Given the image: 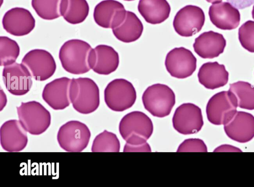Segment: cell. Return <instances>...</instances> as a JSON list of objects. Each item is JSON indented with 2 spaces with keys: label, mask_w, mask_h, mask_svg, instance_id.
I'll use <instances>...</instances> for the list:
<instances>
[{
  "label": "cell",
  "mask_w": 254,
  "mask_h": 187,
  "mask_svg": "<svg viewBox=\"0 0 254 187\" xmlns=\"http://www.w3.org/2000/svg\"><path fill=\"white\" fill-rule=\"evenodd\" d=\"M197 77L204 87L213 90L225 86L229 79V73L224 64L217 62H207L199 68Z\"/></svg>",
  "instance_id": "cell-22"
},
{
  "label": "cell",
  "mask_w": 254,
  "mask_h": 187,
  "mask_svg": "<svg viewBox=\"0 0 254 187\" xmlns=\"http://www.w3.org/2000/svg\"><path fill=\"white\" fill-rule=\"evenodd\" d=\"M71 80V79L67 77H62L53 80L45 86L42 98L54 110H63L69 106Z\"/></svg>",
  "instance_id": "cell-17"
},
{
  "label": "cell",
  "mask_w": 254,
  "mask_h": 187,
  "mask_svg": "<svg viewBox=\"0 0 254 187\" xmlns=\"http://www.w3.org/2000/svg\"><path fill=\"white\" fill-rule=\"evenodd\" d=\"M208 15L212 23L222 30L236 28L240 22L239 10L229 2H220L210 6Z\"/></svg>",
  "instance_id": "cell-20"
},
{
  "label": "cell",
  "mask_w": 254,
  "mask_h": 187,
  "mask_svg": "<svg viewBox=\"0 0 254 187\" xmlns=\"http://www.w3.org/2000/svg\"><path fill=\"white\" fill-rule=\"evenodd\" d=\"M235 96L238 107L254 110V86L246 81H239L229 85V90Z\"/></svg>",
  "instance_id": "cell-26"
},
{
  "label": "cell",
  "mask_w": 254,
  "mask_h": 187,
  "mask_svg": "<svg viewBox=\"0 0 254 187\" xmlns=\"http://www.w3.org/2000/svg\"><path fill=\"white\" fill-rule=\"evenodd\" d=\"M67 0H32L31 5L41 18L52 20L63 16Z\"/></svg>",
  "instance_id": "cell-25"
},
{
  "label": "cell",
  "mask_w": 254,
  "mask_h": 187,
  "mask_svg": "<svg viewBox=\"0 0 254 187\" xmlns=\"http://www.w3.org/2000/svg\"><path fill=\"white\" fill-rule=\"evenodd\" d=\"M205 22V14L199 6L187 5L176 14L173 22L175 31L182 37H191L199 32Z\"/></svg>",
  "instance_id": "cell-11"
},
{
  "label": "cell",
  "mask_w": 254,
  "mask_h": 187,
  "mask_svg": "<svg viewBox=\"0 0 254 187\" xmlns=\"http://www.w3.org/2000/svg\"><path fill=\"white\" fill-rule=\"evenodd\" d=\"M252 17L254 19V5L253 6V9L252 11Z\"/></svg>",
  "instance_id": "cell-37"
},
{
  "label": "cell",
  "mask_w": 254,
  "mask_h": 187,
  "mask_svg": "<svg viewBox=\"0 0 254 187\" xmlns=\"http://www.w3.org/2000/svg\"><path fill=\"white\" fill-rule=\"evenodd\" d=\"M180 152H207L204 142L199 138H189L180 144L177 150Z\"/></svg>",
  "instance_id": "cell-31"
},
{
  "label": "cell",
  "mask_w": 254,
  "mask_h": 187,
  "mask_svg": "<svg viewBox=\"0 0 254 187\" xmlns=\"http://www.w3.org/2000/svg\"><path fill=\"white\" fill-rule=\"evenodd\" d=\"M206 0L209 3H211L213 4V3L220 2H221V1L222 0Z\"/></svg>",
  "instance_id": "cell-36"
},
{
  "label": "cell",
  "mask_w": 254,
  "mask_h": 187,
  "mask_svg": "<svg viewBox=\"0 0 254 187\" xmlns=\"http://www.w3.org/2000/svg\"><path fill=\"white\" fill-rule=\"evenodd\" d=\"M0 95H1V96H0V99H1L0 100V103H1L0 111H1L2 110V109L5 107V106L6 104L7 99H6V95L3 92L2 89H1V90H0Z\"/></svg>",
  "instance_id": "cell-35"
},
{
  "label": "cell",
  "mask_w": 254,
  "mask_h": 187,
  "mask_svg": "<svg viewBox=\"0 0 254 187\" xmlns=\"http://www.w3.org/2000/svg\"><path fill=\"white\" fill-rule=\"evenodd\" d=\"M89 12V6L86 0H67L64 19L71 24L83 22Z\"/></svg>",
  "instance_id": "cell-27"
},
{
  "label": "cell",
  "mask_w": 254,
  "mask_h": 187,
  "mask_svg": "<svg viewBox=\"0 0 254 187\" xmlns=\"http://www.w3.org/2000/svg\"><path fill=\"white\" fill-rule=\"evenodd\" d=\"M20 54V47L13 39L5 36L0 37V60L1 66H6L15 62Z\"/></svg>",
  "instance_id": "cell-29"
},
{
  "label": "cell",
  "mask_w": 254,
  "mask_h": 187,
  "mask_svg": "<svg viewBox=\"0 0 254 187\" xmlns=\"http://www.w3.org/2000/svg\"><path fill=\"white\" fill-rule=\"evenodd\" d=\"M126 14L127 10L121 2L116 0H103L95 6L93 18L98 26L113 29L124 21Z\"/></svg>",
  "instance_id": "cell-15"
},
{
  "label": "cell",
  "mask_w": 254,
  "mask_h": 187,
  "mask_svg": "<svg viewBox=\"0 0 254 187\" xmlns=\"http://www.w3.org/2000/svg\"><path fill=\"white\" fill-rule=\"evenodd\" d=\"M120 149V143L117 135L107 130H104L95 137L91 147L93 152H119Z\"/></svg>",
  "instance_id": "cell-28"
},
{
  "label": "cell",
  "mask_w": 254,
  "mask_h": 187,
  "mask_svg": "<svg viewBox=\"0 0 254 187\" xmlns=\"http://www.w3.org/2000/svg\"><path fill=\"white\" fill-rule=\"evenodd\" d=\"M197 60L189 49L175 48L167 54L165 65L170 74L175 78L184 79L191 76L196 68Z\"/></svg>",
  "instance_id": "cell-12"
},
{
  "label": "cell",
  "mask_w": 254,
  "mask_h": 187,
  "mask_svg": "<svg viewBox=\"0 0 254 187\" xmlns=\"http://www.w3.org/2000/svg\"><path fill=\"white\" fill-rule=\"evenodd\" d=\"M136 99L132 84L123 78L110 82L104 90V100L108 107L115 112H123L131 108Z\"/></svg>",
  "instance_id": "cell-6"
},
{
  "label": "cell",
  "mask_w": 254,
  "mask_h": 187,
  "mask_svg": "<svg viewBox=\"0 0 254 187\" xmlns=\"http://www.w3.org/2000/svg\"><path fill=\"white\" fill-rule=\"evenodd\" d=\"M238 38L242 46L254 53V21L248 20L239 28Z\"/></svg>",
  "instance_id": "cell-30"
},
{
  "label": "cell",
  "mask_w": 254,
  "mask_h": 187,
  "mask_svg": "<svg viewBox=\"0 0 254 187\" xmlns=\"http://www.w3.org/2000/svg\"><path fill=\"white\" fill-rule=\"evenodd\" d=\"M92 48L85 41L71 39L61 46L59 57L63 68L73 74H82L91 69L90 57Z\"/></svg>",
  "instance_id": "cell-1"
},
{
  "label": "cell",
  "mask_w": 254,
  "mask_h": 187,
  "mask_svg": "<svg viewBox=\"0 0 254 187\" xmlns=\"http://www.w3.org/2000/svg\"><path fill=\"white\" fill-rule=\"evenodd\" d=\"M69 99L74 110L88 114L100 105V91L96 83L88 77L72 78L69 88Z\"/></svg>",
  "instance_id": "cell-2"
},
{
  "label": "cell",
  "mask_w": 254,
  "mask_h": 187,
  "mask_svg": "<svg viewBox=\"0 0 254 187\" xmlns=\"http://www.w3.org/2000/svg\"><path fill=\"white\" fill-rule=\"evenodd\" d=\"M91 137L88 126L78 121H70L59 128L57 140L60 147L67 152H79L87 146Z\"/></svg>",
  "instance_id": "cell-7"
},
{
  "label": "cell",
  "mask_w": 254,
  "mask_h": 187,
  "mask_svg": "<svg viewBox=\"0 0 254 187\" xmlns=\"http://www.w3.org/2000/svg\"><path fill=\"white\" fill-rule=\"evenodd\" d=\"M124 152H151L150 145L147 142L138 145H132L126 143Z\"/></svg>",
  "instance_id": "cell-32"
},
{
  "label": "cell",
  "mask_w": 254,
  "mask_h": 187,
  "mask_svg": "<svg viewBox=\"0 0 254 187\" xmlns=\"http://www.w3.org/2000/svg\"><path fill=\"white\" fill-rule=\"evenodd\" d=\"M172 124L174 129L179 133L192 134L198 132L203 125L200 108L192 103H183L176 109Z\"/></svg>",
  "instance_id": "cell-10"
},
{
  "label": "cell",
  "mask_w": 254,
  "mask_h": 187,
  "mask_svg": "<svg viewBox=\"0 0 254 187\" xmlns=\"http://www.w3.org/2000/svg\"><path fill=\"white\" fill-rule=\"evenodd\" d=\"M32 75L22 63L16 62L4 66L2 77L7 90L15 96L27 93L32 86Z\"/></svg>",
  "instance_id": "cell-13"
},
{
  "label": "cell",
  "mask_w": 254,
  "mask_h": 187,
  "mask_svg": "<svg viewBox=\"0 0 254 187\" xmlns=\"http://www.w3.org/2000/svg\"><path fill=\"white\" fill-rule=\"evenodd\" d=\"M138 10L146 22L158 24L170 15L171 6L166 0H139Z\"/></svg>",
  "instance_id": "cell-23"
},
{
  "label": "cell",
  "mask_w": 254,
  "mask_h": 187,
  "mask_svg": "<svg viewBox=\"0 0 254 187\" xmlns=\"http://www.w3.org/2000/svg\"><path fill=\"white\" fill-rule=\"evenodd\" d=\"M143 25L133 12L127 11L124 21L117 27L113 29L115 37L124 43H131L137 40L141 36Z\"/></svg>",
  "instance_id": "cell-24"
},
{
  "label": "cell",
  "mask_w": 254,
  "mask_h": 187,
  "mask_svg": "<svg viewBox=\"0 0 254 187\" xmlns=\"http://www.w3.org/2000/svg\"><path fill=\"white\" fill-rule=\"evenodd\" d=\"M0 145L5 151L13 152L23 150L28 143L27 131L19 121L10 120L4 122L0 128Z\"/></svg>",
  "instance_id": "cell-18"
},
{
  "label": "cell",
  "mask_w": 254,
  "mask_h": 187,
  "mask_svg": "<svg viewBox=\"0 0 254 187\" xmlns=\"http://www.w3.org/2000/svg\"><path fill=\"white\" fill-rule=\"evenodd\" d=\"M223 125L227 136L236 142L245 143L254 137V116L249 113L237 111Z\"/></svg>",
  "instance_id": "cell-16"
},
{
  "label": "cell",
  "mask_w": 254,
  "mask_h": 187,
  "mask_svg": "<svg viewBox=\"0 0 254 187\" xmlns=\"http://www.w3.org/2000/svg\"><path fill=\"white\" fill-rule=\"evenodd\" d=\"M238 9H244L254 4V0H227Z\"/></svg>",
  "instance_id": "cell-33"
},
{
  "label": "cell",
  "mask_w": 254,
  "mask_h": 187,
  "mask_svg": "<svg viewBox=\"0 0 254 187\" xmlns=\"http://www.w3.org/2000/svg\"><path fill=\"white\" fill-rule=\"evenodd\" d=\"M35 23L30 11L19 7L7 11L2 19L3 29L9 34L17 37L29 34L35 28Z\"/></svg>",
  "instance_id": "cell-14"
},
{
  "label": "cell",
  "mask_w": 254,
  "mask_h": 187,
  "mask_svg": "<svg viewBox=\"0 0 254 187\" xmlns=\"http://www.w3.org/2000/svg\"><path fill=\"white\" fill-rule=\"evenodd\" d=\"M213 152H242V150L237 147L224 144L217 147Z\"/></svg>",
  "instance_id": "cell-34"
},
{
  "label": "cell",
  "mask_w": 254,
  "mask_h": 187,
  "mask_svg": "<svg viewBox=\"0 0 254 187\" xmlns=\"http://www.w3.org/2000/svg\"><path fill=\"white\" fill-rule=\"evenodd\" d=\"M119 130L127 143L138 145L146 143L150 138L153 131V125L151 120L145 113L133 111L123 117Z\"/></svg>",
  "instance_id": "cell-3"
},
{
  "label": "cell",
  "mask_w": 254,
  "mask_h": 187,
  "mask_svg": "<svg viewBox=\"0 0 254 187\" xmlns=\"http://www.w3.org/2000/svg\"><path fill=\"white\" fill-rule=\"evenodd\" d=\"M21 63L30 71L32 77L37 81H45L55 73L57 65L52 55L40 49L32 50L23 58Z\"/></svg>",
  "instance_id": "cell-9"
},
{
  "label": "cell",
  "mask_w": 254,
  "mask_h": 187,
  "mask_svg": "<svg viewBox=\"0 0 254 187\" xmlns=\"http://www.w3.org/2000/svg\"><path fill=\"white\" fill-rule=\"evenodd\" d=\"M237 102L229 90L216 93L208 100L206 114L208 121L215 125L228 123L237 112Z\"/></svg>",
  "instance_id": "cell-8"
},
{
  "label": "cell",
  "mask_w": 254,
  "mask_h": 187,
  "mask_svg": "<svg viewBox=\"0 0 254 187\" xmlns=\"http://www.w3.org/2000/svg\"><path fill=\"white\" fill-rule=\"evenodd\" d=\"M126 0V1H132V0Z\"/></svg>",
  "instance_id": "cell-38"
},
{
  "label": "cell",
  "mask_w": 254,
  "mask_h": 187,
  "mask_svg": "<svg viewBox=\"0 0 254 187\" xmlns=\"http://www.w3.org/2000/svg\"><path fill=\"white\" fill-rule=\"evenodd\" d=\"M226 41L223 35L213 31L204 32L194 40V52L203 59H213L223 53Z\"/></svg>",
  "instance_id": "cell-21"
},
{
  "label": "cell",
  "mask_w": 254,
  "mask_h": 187,
  "mask_svg": "<svg viewBox=\"0 0 254 187\" xmlns=\"http://www.w3.org/2000/svg\"><path fill=\"white\" fill-rule=\"evenodd\" d=\"M142 101L144 108L152 116L163 118L170 115L175 104L176 97L168 85L156 83L146 89Z\"/></svg>",
  "instance_id": "cell-5"
},
{
  "label": "cell",
  "mask_w": 254,
  "mask_h": 187,
  "mask_svg": "<svg viewBox=\"0 0 254 187\" xmlns=\"http://www.w3.org/2000/svg\"><path fill=\"white\" fill-rule=\"evenodd\" d=\"M119 64L118 52L111 46L101 44L92 49L91 69L101 75H108L116 70Z\"/></svg>",
  "instance_id": "cell-19"
},
{
  "label": "cell",
  "mask_w": 254,
  "mask_h": 187,
  "mask_svg": "<svg viewBox=\"0 0 254 187\" xmlns=\"http://www.w3.org/2000/svg\"><path fill=\"white\" fill-rule=\"evenodd\" d=\"M16 109L20 124L30 134L40 135L50 126L51 114L40 103L35 101L21 102Z\"/></svg>",
  "instance_id": "cell-4"
}]
</instances>
